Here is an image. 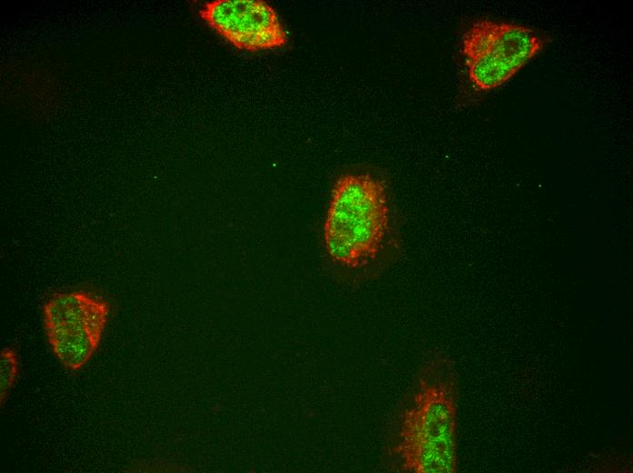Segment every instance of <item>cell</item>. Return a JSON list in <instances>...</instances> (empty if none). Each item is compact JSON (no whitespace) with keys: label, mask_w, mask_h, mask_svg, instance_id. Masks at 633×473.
Returning a JSON list of instances; mask_svg holds the SVG:
<instances>
[{"label":"cell","mask_w":633,"mask_h":473,"mask_svg":"<svg viewBox=\"0 0 633 473\" xmlns=\"http://www.w3.org/2000/svg\"><path fill=\"white\" fill-rule=\"evenodd\" d=\"M389 223L384 182L369 174H345L333 186L325 219L327 253L335 263L359 269L377 258Z\"/></svg>","instance_id":"2"},{"label":"cell","mask_w":633,"mask_h":473,"mask_svg":"<svg viewBox=\"0 0 633 473\" xmlns=\"http://www.w3.org/2000/svg\"><path fill=\"white\" fill-rule=\"evenodd\" d=\"M457 377L442 354L427 360L389 448L397 468L409 473L457 471Z\"/></svg>","instance_id":"1"},{"label":"cell","mask_w":633,"mask_h":473,"mask_svg":"<svg viewBox=\"0 0 633 473\" xmlns=\"http://www.w3.org/2000/svg\"><path fill=\"white\" fill-rule=\"evenodd\" d=\"M109 311L106 300L85 291L54 294L43 309L46 336L104 330Z\"/></svg>","instance_id":"5"},{"label":"cell","mask_w":633,"mask_h":473,"mask_svg":"<svg viewBox=\"0 0 633 473\" xmlns=\"http://www.w3.org/2000/svg\"><path fill=\"white\" fill-rule=\"evenodd\" d=\"M18 356L13 347H4L0 354V399L5 403L18 374Z\"/></svg>","instance_id":"7"},{"label":"cell","mask_w":633,"mask_h":473,"mask_svg":"<svg viewBox=\"0 0 633 473\" xmlns=\"http://www.w3.org/2000/svg\"><path fill=\"white\" fill-rule=\"evenodd\" d=\"M103 331L91 330L47 337L55 356L71 370L80 369L95 353Z\"/></svg>","instance_id":"6"},{"label":"cell","mask_w":633,"mask_h":473,"mask_svg":"<svg viewBox=\"0 0 633 473\" xmlns=\"http://www.w3.org/2000/svg\"><path fill=\"white\" fill-rule=\"evenodd\" d=\"M198 15L236 48L257 52L286 45L287 35L275 11L262 0H214Z\"/></svg>","instance_id":"4"},{"label":"cell","mask_w":633,"mask_h":473,"mask_svg":"<svg viewBox=\"0 0 633 473\" xmlns=\"http://www.w3.org/2000/svg\"><path fill=\"white\" fill-rule=\"evenodd\" d=\"M544 45V40L526 26L479 19L462 37L468 78L478 91L495 89L534 58Z\"/></svg>","instance_id":"3"}]
</instances>
